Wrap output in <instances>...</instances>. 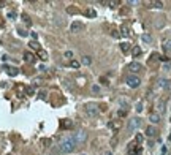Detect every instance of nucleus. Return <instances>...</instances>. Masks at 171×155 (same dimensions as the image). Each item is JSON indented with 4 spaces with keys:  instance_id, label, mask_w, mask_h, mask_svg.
<instances>
[{
    "instance_id": "a211bd4d",
    "label": "nucleus",
    "mask_w": 171,
    "mask_h": 155,
    "mask_svg": "<svg viewBox=\"0 0 171 155\" xmlns=\"http://www.w3.org/2000/svg\"><path fill=\"white\" fill-rule=\"evenodd\" d=\"M81 63H82V65H87V67H89V65L92 63V59H90L89 55H84V57L81 59Z\"/></svg>"
},
{
    "instance_id": "7c9ffc66",
    "label": "nucleus",
    "mask_w": 171,
    "mask_h": 155,
    "mask_svg": "<svg viewBox=\"0 0 171 155\" xmlns=\"http://www.w3.org/2000/svg\"><path fill=\"white\" fill-rule=\"evenodd\" d=\"M141 111H143V103L138 101V103H136V112H141Z\"/></svg>"
},
{
    "instance_id": "473e14b6",
    "label": "nucleus",
    "mask_w": 171,
    "mask_h": 155,
    "mask_svg": "<svg viewBox=\"0 0 171 155\" xmlns=\"http://www.w3.org/2000/svg\"><path fill=\"white\" fill-rule=\"evenodd\" d=\"M117 114H119V117H125V116H127V109H121Z\"/></svg>"
},
{
    "instance_id": "9d476101",
    "label": "nucleus",
    "mask_w": 171,
    "mask_h": 155,
    "mask_svg": "<svg viewBox=\"0 0 171 155\" xmlns=\"http://www.w3.org/2000/svg\"><path fill=\"white\" fill-rule=\"evenodd\" d=\"M159 86H160L162 89L171 90V81H168V79H160V81H159Z\"/></svg>"
},
{
    "instance_id": "2eb2a0df",
    "label": "nucleus",
    "mask_w": 171,
    "mask_h": 155,
    "mask_svg": "<svg viewBox=\"0 0 171 155\" xmlns=\"http://www.w3.org/2000/svg\"><path fill=\"white\" fill-rule=\"evenodd\" d=\"M141 40H143L144 43H147V44L152 43V36H151L149 33H143V35H141Z\"/></svg>"
},
{
    "instance_id": "e433bc0d",
    "label": "nucleus",
    "mask_w": 171,
    "mask_h": 155,
    "mask_svg": "<svg viewBox=\"0 0 171 155\" xmlns=\"http://www.w3.org/2000/svg\"><path fill=\"white\" fill-rule=\"evenodd\" d=\"M135 141H136V143H143V136H141V135H136Z\"/></svg>"
},
{
    "instance_id": "f8f14e48",
    "label": "nucleus",
    "mask_w": 171,
    "mask_h": 155,
    "mask_svg": "<svg viewBox=\"0 0 171 155\" xmlns=\"http://www.w3.org/2000/svg\"><path fill=\"white\" fill-rule=\"evenodd\" d=\"M6 73H8L11 78H14V76H17V74H19V70H17V68H14V67H10V68H6Z\"/></svg>"
},
{
    "instance_id": "20e7f679",
    "label": "nucleus",
    "mask_w": 171,
    "mask_h": 155,
    "mask_svg": "<svg viewBox=\"0 0 171 155\" xmlns=\"http://www.w3.org/2000/svg\"><path fill=\"white\" fill-rule=\"evenodd\" d=\"M86 114H87L89 117H95V116H98V106H97V105H94V103L86 105Z\"/></svg>"
},
{
    "instance_id": "a19ab883",
    "label": "nucleus",
    "mask_w": 171,
    "mask_h": 155,
    "mask_svg": "<svg viewBox=\"0 0 171 155\" xmlns=\"http://www.w3.org/2000/svg\"><path fill=\"white\" fill-rule=\"evenodd\" d=\"M111 144L114 146V144H117V138H113V141H111Z\"/></svg>"
},
{
    "instance_id": "cd10ccee",
    "label": "nucleus",
    "mask_w": 171,
    "mask_h": 155,
    "mask_svg": "<svg viewBox=\"0 0 171 155\" xmlns=\"http://www.w3.org/2000/svg\"><path fill=\"white\" fill-rule=\"evenodd\" d=\"M100 90H101V89H100V86H97V84H94V86H92V92H94V93H100Z\"/></svg>"
},
{
    "instance_id": "c85d7f7f",
    "label": "nucleus",
    "mask_w": 171,
    "mask_h": 155,
    "mask_svg": "<svg viewBox=\"0 0 171 155\" xmlns=\"http://www.w3.org/2000/svg\"><path fill=\"white\" fill-rule=\"evenodd\" d=\"M163 51L165 52H171V43H165L163 44Z\"/></svg>"
},
{
    "instance_id": "f257e3e1",
    "label": "nucleus",
    "mask_w": 171,
    "mask_h": 155,
    "mask_svg": "<svg viewBox=\"0 0 171 155\" xmlns=\"http://www.w3.org/2000/svg\"><path fill=\"white\" fill-rule=\"evenodd\" d=\"M76 147H78V143H76V139H75V135L65 136V138L59 143V151H60L62 154H71Z\"/></svg>"
},
{
    "instance_id": "2f4dec72",
    "label": "nucleus",
    "mask_w": 171,
    "mask_h": 155,
    "mask_svg": "<svg viewBox=\"0 0 171 155\" xmlns=\"http://www.w3.org/2000/svg\"><path fill=\"white\" fill-rule=\"evenodd\" d=\"M63 55H65L67 59H73V52H71V51H65V54H63Z\"/></svg>"
},
{
    "instance_id": "412c9836",
    "label": "nucleus",
    "mask_w": 171,
    "mask_h": 155,
    "mask_svg": "<svg viewBox=\"0 0 171 155\" xmlns=\"http://www.w3.org/2000/svg\"><path fill=\"white\" fill-rule=\"evenodd\" d=\"M29 46L32 48V49H35V51H40L41 48H40V44H38V41H30L29 43Z\"/></svg>"
},
{
    "instance_id": "1a4fd4ad",
    "label": "nucleus",
    "mask_w": 171,
    "mask_h": 155,
    "mask_svg": "<svg viewBox=\"0 0 171 155\" xmlns=\"http://www.w3.org/2000/svg\"><path fill=\"white\" fill-rule=\"evenodd\" d=\"M157 133H159V131H157V128H155L154 125H149V127L146 128V135H147L149 138H152V136H155Z\"/></svg>"
},
{
    "instance_id": "a878e982",
    "label": "nucleus",
    "mask_w": 171,
    "mask_h": 155,
    "mask_svg": "<svg viewBox=\"0 0 171 155\" xmlns=\"http://www.w3.org/2000/svg\"><path fill=\"white\" fill-rule=\"evenodd\" d=\"M128 48H130V46H128V43H122V44H121L122 52H127V51H128Z\"/></svg>"
},
{
    "instance_id": "0eeeda50",
    "label": "nucleus",
    "mask_w": 171,
    "mask_h": 155,
    "mask_svg": "<svg viewBox=\"0 0 171 155\" xmlns=\"http://www.w3.org/2000/svg\"><path fill=\"white\" fill-rule=\"evenodd\" d=\"M143 152V149L140 147V146H136L135 143H132L130 146H128V155H140Z\"/></svg>"
},
{
    "instance_id": "a18cd8bd",
    "label": "nucleus",
    "mask_w": 171,
    "mask_h": 155,
    "mask_svg": "<svg viewBox=\"0 0 171 155\" xmlns=\"http://www.w3.org/2000/svg\"><path fill=\"white\" fill-rule=\"evenodd\" d=\"M8 155H10V154H8Z\"/></svg>"
},
{
    "instance_id": "79ce46f5",
    "label": "nucleus",
    "mask_w": 171,
    "mask_h": 155,
    "mask_svg": "<svg viewBox=\"0 0 171 155\" xmlns=\"http://www.w3.org/2000/svg\"><path fill=\"white\" fill-rule=\"evenodd\" d=\"M105 155H113V152H111V151H106V152H105Z\"/></svg>"
},
{
    "instance_id": "9b49d317",
    "label": "nucleus",
    "mask_w": 171,
    "mask_h": 155,
    "mask_svg": "<svg viewBox=\"0 0 171 155\" xmlns=\"http://www.w3.org/2000/svg\"><path fill=\"white\" fill-rule=\"evenodd\" d=\"M24 60H25L27 63H33V62H35V55H33L32 52H24Z\"/></svg>"
},
{
    "instance_id": "6ab92c4d",
    "label": "nucleus",
    "mask_w": 171,
    "mask_h": 155,
    "mask_svg": "<svg viewBox=\"0 0 171 155\" xmlns=\"http://www.w3.org/2000/svg\"><path fill=\"white\" fill-rule=\"evenodd\" d=\"M71 125H73V124H71L70 120H62V122H60V127L65 128V130H67V128H71Z\"/></svg>"
},
{
    "instance_id": "dca6fc26",
    "label": "nucleus",
    "mask_w": 171,
    "mask_h": 155,
    "mask_svg": "<svg viewBox=\"0 0 171 155\" xmlns=\"http://www.w3.org/2000/svg\"><path fill=\"white\" fill-rule=\"evenodd\" d=\"M108 127H109V128H113L114 131H117V130L121 128V122H109V124H108Z\"/></svg>"
},
{
    "instance_id": "f704fd0d",
    "label": "nucleus",
    "mask_w": 171,
    "mask_h": 155,
    "mask_svg": "<svg viewBox=\"0 0 171 155\" xmlns=\"http://www.w3.org/2000/svg\"><path fill=\"white\" fill-rule=\"evenodd\" d=\"M119 3H121L119 0H116V2H108V5H109V6H117Z\"/></svg>"
},
{
    "instance_id": "4be33fe9",
    "label": "nucleus",
    "mask_w": 171,
    "mask_h": 155,
    "mask_svg": "<svg viewBox=\"0 0 171 155\" xmlns=\"http://www.w3.org/2000/svg\"><path fill=\"white\" fill-rule=\"evenodd\" d=\"M132 54H133V57H138V55L141 54V48H140V46H135V48L132 49Z\"/></svg>"
},
{
    "instance_id": "5701e85b",
    "label": "nucleus",
    "mask_w": 171,
    "mask_h": 155,
    "mask_svg": "<svg viewBox=\"0 0 171 155\" xmlns=\"http://www.w3.org/2000/svg\"><path fill=\"white\" fill-rule=\"evenodd\" d=\"M25 93L32 97V95H35V89H33L32 86H27V87H25Z\"/></svg>"
},
{
    "instance_id": "39448f33",
    "label": "nucleus",
    "mask_w": 171,
    "mask_h": 155,
    "mask_svg": "<svg viewBox=\"0 0 171 155\" xmlns=\"http://www.w3.org/2000/svg\"><path fill=\"white\" fill-rule=\"evenodd\" d=\"M75 139H76L78 146H81V144H84V143L87 141V133H86L84 130H79L78 133H75Z\"/></svg>"
},
{
    "instance_id": "37998d69",
    "label": "nucleus",
    "mask_w": 171,
    "mask_h": 155,
    "mask_svg": "<svg viewBox=\"0 0 171 155\" xmlns=\"http://www.w3.org/2000/svg\"><path fill=\"white\" fill-rule=\"evenodd\" d=\"M170 141H171V135H170Z\"/></svg>"
},
{
    "instance_id": "ea45409f",
    "label": "nucleus",
    "mask_w": 171,
    "mask_h": 155,
    "mask_svg": "<svg viewBox=\"0 0 171 155\" xmlns=\"http://www.w3.org/2000/svg\"><path fill=\"white\" fill-rule=\"evenodd\" d=\"M170 68H171V65H170V63H165V65H163V70H167V71H168Z\"/></svg>"
},
{
    "instance_id": "f3484780",
    "label": "nucleus",
    "mask_w": 171,
    "mask_h": 155,
    "mask_svg": "<svg viewBox=\"0 0 171 155\" xmlns=\"http://www.w3.org/2000/svg\"><path fill=\"white\" fill-rule=\"evenodd\" d=\"M38 57H40L41 60H48V52H46L44 49H40V51H38Z\"/></svg>"
},
{
    "instance_id": "72a5a7b5",
    "label": "nucleus",
    "mask_w": 171,
    "mask_h": 155,
    "mask_svg": "<svg viewBox=\"0 0 171 155\" xmlns=\"http://www.w3.org/2000/svg\"><path fill=\"white\" fill-rule=\"evenodd\" d=\"M17 33H19L21 36H27V35H29V33H27L25 30H22V29H19V30H17Z\"/></svg>"
},
{
    "instance_id": "ddd939ff",
    "label": "nucleus",
    "mask_w": 171,
    "mask_h": 155,
    "mask_svg": "<svg viewBox=\"0 0 171 155\" xmlns=\"http://www.w3.org/2000/svg\"><path fill=\"white\" fill-rule=\"evenodd\" d=\"M149 120H151L152 124H159V122H160V116H159L157 112H152V114L149 116Z\"/></svg>"
},
{
    "instance_id": "f03ea898",
    "label": "nucleus",
    "mask_w": 171,
    "mask_h": 155,
    "mask_svg": "<svg viewBox=\"0 0 171 155\" xmlns=\"http://www.w3.org/2000/svg\"><path fill=\"white\" fill-rule=\"evenodd\" d=\"M140 127H141V119H138V117H133V119H130V120H128L127 130H128V133H133V131H136Z\"/></svg>"
},
{
    "instance_id": "7ed1b4c3",
    "label": "nucleus",
    "mask_w": 171,
    "mask_h": 155,
    "mask_svg": "<svg viewBox=\"0 0 171 155\" xmlns=\"http://www.w3.org/2000/svg\"><path fill=\"white\" fill-rule=\"evenodd\" d=\"M140 84H141V79H140L136 74H128V76H127V86H128V87L136 89V87H140Z\"/></svg>"
},
{
    "instance_id": "bb28decb",
    "label": "nucleus",
    "mask_w": 171,
    "mask_h": 155,
    "mask_svg": "<svg viewBox=\"0 0 171 155\" xmlns=\"http://www.w3.org/2000/svg\"><path fill=\"white\" fill-rule=\"evenodd\" d=\"M70 67H71V68H79V62H78V60H71V62H70Z\"/></svg>"
},
{
    "instance_id": "4c0bfd02",
    "label": "nucleus",
    "mask_w": 171,
    "mask_h": 155,
    "mask_svg": "<svg viewBox=\"0 0 171 155\" xmlns=\"http://www.w3.org/2000/svg\"><path fill=\"white\" fill-rule=\"evenodd\" d=\"M68 13H73V14H76V13H78V10H76V8H68Z\"/></svg>"
},
{
    "instance_id": "c756f323",
    "label": "nucleus",
    "mask_w": 171,
    "mask_h": 155,
    "mask_svg": "<svg viewBox=\"0 0 171 155\" xmlns=\"http://www.w3.org/2000/svg\"><path fill=\"white\" fill-rule=\"evenodd\" d=\"M6 17H8V19H16V13H14V11H8Z\"/></svg>"
},
{
    "instance_id": "c9c22d12",
    "label": "nucleus",
    "mask_w": 171,
    "mask_h": 155,
    "mask_svg": "<svg viewBox=\"0 0 171 155\" xmlns=\"http://www.w3.org/2000/svg\"><path fill=\"white\" fill-rule=\"evenodd\" d=\"M30 36L33 38V41H36V38H38V33H36V32H32V33H30Z\"/></svg>"
},
{
    "instance_id": "4468645a",
    "label": "nucleus",
    "mask_w": 171,
    "mask_h": 155,
    "mask_svg": "<svg viewBox=\"0 0 171 155\" xmlns=\"http://www.w3.org/2000/svg\"><path fill=\"white\" fill-rule=\"evenodd\" d=\"M84 14H86L87 17H95V16H97V13H95L94 8H87V10L84 11Z\"/></svg>"
},
{
    "instance_id": "aec40b11",
    "label": "nucleus",
    "mask_w": 171,
    "mask_h": 155,
    "mask_svg": "<svg viewBox=\"0 0 171 155\" xmlns=\"http://www.w3.org/2000/svg\"><path fill=\"white\" fill-rule=\"evenodd\" d=\"M149 6H151V8H163V3H162V2H151Z\"/></svg>"
},
{
    "instance_id": "423d86ee",
    "label": "nucleus",
    "mask_w": 171,
    "mask_h": 155,
    "mask_svg": "<svg viewBox=\"0 0 171 155\" xmlns=\"http://www.w3.org/2000/svg\"><path fill=\"white\" fill-rule=\"evenodd\" d=\"M70 30H71L73 33H79V32L84 30V24H82L81 21H73L71 25H70Z\"/></svg>"
},
{
    "instance_id": "6e6552de",
    "label": "nucleus",
    "mask_w": 171,
    "mask_h": 155,
    "mask_svg": "<svg viewBox=\"0 0 171 155\" xmlns=\"http://www.w3.org/2000/svg\"><path fill=\"white\" fill-rule=\"evenodd\" d=\"M141 70H143V65H141V63H138V62H132V63L128 65V71H130V73H133V74H135V73H138V71H141Z\"/></svg>"
},
{
    "instance_id": "393cba45",
    "label": "nucleus",
    "mask_w": 171,
    "mask_h": 155,
    "mask_svg": "<svg viewBox=\"0 0 171 155\" xmlns=\"http://www.w3.org/2000/svg\"><path fill=\"white\" fill-rule=\"evenodd\" d=\"M121 32H122V35H124V36H128V29H127L125 25H122V27H121Z\"/></svg>"
},
{
    "instance_id": "c03bdc74",
    "label": "nucleus",
    "mask_w": 171,
    "mask_h": 155,
    "mask_svg": "<svg viewBox=\"0 0 171 155\" xmlns=\"http://www.w3.org/2000/svg\"><path fill=\"white\" fill-rule=\"evenodd\" d=\"M82 155H86V154H82Z\"/></svg>"
},
{
    "instance_id": "58836bf2",
    "label": "nucleus",
    "mask_w": 171,
    "mask_h": 155,
    "mask_svg": "<svg viewBox=\"0 0 171 155\" xmlns=\"http://www.w3.org/2000/svg\"><path fill=\"white\" fill-rule=\"evenodd\" d=\"M100 81H101V82H103V84H105V86H108V84H109V82H108V79H106V78H101V79H100Z\"/></svg>"
},
{
    "instance_id": "b1692460",
    "label": "nucleus",
    "mask_w": 171,
    "mask_h": 155,
    "mask_svg": "<svg viewBox=\"0 0 171 155\" xmlns=\"http://www.w3.org/2000/svg\"><path fill=\"white\" fill-rule=\"evenodd\" d=\"M22 19H24V22H25L27 25H30V24H32V21H30V17H29L27 14H22Z\"/></svg>"
}]
</instances>
